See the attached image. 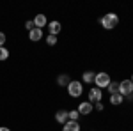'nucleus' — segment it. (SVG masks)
Instances as JSON below:
<instances>
[{
  "label": "nucleus",
  "instance_id": "f257e3e1",
  "mask_svg": "<svg viewBox=\"0 0 133 131\" xmlns=\"http://www.w3.org/2000/svg\"><path fill=\"white\" fill-rule=\"evenodd\" d=\"M99 23H101V27L105 30H112V29H115L119 25V16L115 12H107L101 20H99Z\"/></svg>",
  "mask_w": 133,
  "mask_h": 131
},
{
  "label": "nucleus",
  "instance_id": "f03ea898",
  "mask_svg": "<svg viewBox=\"0 0 133 131\" xmlns=\"http://www.w3.org/2000/svg\"><path fill=\"white\" fill-rule=\"evenodd\" d=\"M66 89H68V94H69L71 98H80L83 94V83L80 80H71Z\"/></svg>",
  "mask_w": 133,
  "mask_h": 131
},
{
  "label": "nucleus",
  "instance_id": "7ed1b4c3",
  "mask_svg": "<svg viewBox=\"0 0 133 131\" xmlns=\"http://www.w3.org/2000/svg\"><path fill=\"white\" fill-rule=\"evenodd\" d=\"M110 74L108 73H105V71H99V73H96V76H94V85L98 87V89H107L108 87V83H110Z\"/></svg>",
  "mask_w": 133,
  "mask_h": 131
},
{
  "label": "nucleus",
  "instance_id": "20e7f679",
  "mask_svg": "<svg viewBox=\"0 0 133 131\" xmlns=\"http://www.w3.org/2000/svg\"><path fill=\"white\" fill-rule=\"evenodd\" d=\"M119 94L124 96V98H128L130 94H133V83H131V80L119 81Z\"/></svg>",
  "mask_w": 133,
  "mask_h": 131
},
{
  "label": "nucleus",
  "instance_id": "39448f33",
  "mask_svg": "<svg viewBox=\"0 0 133 131\" xmlns=\"http://www.w3.org/2000/svg\"><path fill=\"white\" fill-rule=\"evenodd\" d=\"M92 110H94V105H92L91 101H82L78 105V108H76V112L80 115H89V113H92Z\"/></svg>",
  "mask_w": 133,
  "mask_h": 131
},
{
  "label": "nucleus",
  "instance_id": "423d86ee",
  "mask_svg": "<svg viewBox=\"0 0 133 131\" xmlns=\"http://www.w3.org/2000/svg\"><path fill=\"white\" fill-rule=\"evenodd\" d=\"M103 98V91L101 89H98V87H92L91 91H89V101H91L92 105L94 103H99Z\"/></svg>",
  "mask_w": 133,
  "mask_h": 131
},
{
  "label": "nucleus",
  "instance_id": "0eeeda50",
  "mask_svg": "<svg viewBox=\"0 0 133 131\" xmlns=\"http://www.w3.org/2000/svg\"><path fill=\"white\" fill-rule=\"evenodd\" d=\"M34 25H36V29H44L46 25H48V20H46V16L44 14H36V18H34Z\"/></svg>",
  "mask_w": 133,
  "mask_h": 131
},
{
  "label": "nucleus",
  "instance_id": "6e6552de",
  "mask_svg": "<svg viewBox=\"0 0 133 131\" xmlns=\"http://www.w3.org/2000/svg\"><path fill=\"white\" fill-rule=\"evenodd\" d=\"M48 32H50V36H59V32H61L62 25L59 23V21H48Z\"/></svg>",
  "mask_w": 133,
  "mask_h": 131
},
{
  "label": "nucleus",
  "instance_id": "1a4fd4ad",
  "mask_svg": "<svg viewBox=\"0 0 133 131\" xmlns=\"http://www.w3.org/2000/svg\"><path fill=\"white\" fill-rule=\"evenodd\" d=\"M80 129H82L80 122H76V121H68L62 126V131H80Z\"/></svg>",
  "mask_w": 133,
  "mask_h": 131
},
{
  "label": "nucleus",
  "instance_id": "9d476101",
  "mask_svg": "<svg viewBox=\"0 0 133 131\" xmlns=\"http://www.w3.org/2000/svg\"><path fill=\"white\" fill-rule=\"evenodd\" d=\"M29 39H30L32 43L41 41L43 39V30H41V29H32V30L29 32Z\"/></svg>",
  "mask_w": 133,
  "mask_h": 131
},
{
  "label": "nucleus",
  "instance_id": "9b49d317",
  "mask_svg": "<svg viewBox=\"0 0 133 131\" xmlns=\"http://www.w3.org/2000/svg\"><path fill=\"white\" fill-rule=\"evenodd\" d=\"M55 121L64 126V124L68 122V110H57V113H55Z\"/></svg>",
  "mask_w": 133,
  "mask_h": 131
},
{
  "label": "nucleus",
  "instance_id": "f8f14e48",
  "mask_svg": "<svg viewBox=\"0 0 133 131\" xmlns=\"http://www.w3.org/2000/svg\"><path fill=\"white\" fill-rule=\"evenodd\" d=\"M94 76H96L94 71H85L82 74V83H94Z\"/></svg>",
  "mask_w": 133,
  "mask_h": 131
},
{
  "label": "nucleus",
  "instance_id": "ddd939ff",
  "mask_svg": "<svg viewBox=\"0 0 133 131\" xmlns=\"http://www.w3.org/2000/svg\"><path fill=\"white\" fill-rule=\"evenodd\" d=\"M123 101H124V96H121L119 92H115V94H110V105H115V106H119Z\"/></svg>",
  "mask_w": 133,
  "mask_h": 131
},
{
  "label": "nucleus",
  "instance_id": "4468645a",
  "mask_svg": "<svg viewBox=\"0 0 133 131\" xmlns=\"http://www.w3.org/2000/svg\"><path fill=\"white\" fill-rule=\"evenodd\" d=\"M69 76H68V74H59V76H57V85H59V87H68V85H69Z\"/></svg>",
  "mask_w": 133,
  "mask_h": 131
},
{
  "label": "nucleus",
  "instance_id": "2eb2a0df",
  "mask_svg": "<svg viewBox=\"0 0 133 131\" xmlns=\"http://www.w3.org/2000/svg\"><path fill=\"white\" fill-rule=\"evenodd\" d=\"M107 91L110 92V94L119 92V81H110V83H108V87H107Z\"/></svg>",
  "mask_w": 133,
  "mask_h": 131
},
{
  "label": "nucleus",
  "instance_id": "dca6fc26",
  "mask_svg": "<svg viewBox=\"0 0 133 131\" xmlns=\"http://www.w3.org/2000/svg\"><path fill=\"white\" fill-rule=\"evenodd\" d=\"M78 119H80V113L76 110H69L68 112V121H76L78 122Z\"/></svg>",
  "mask_w": 133,
  "mask_h": 131
},
{
  "label": "nucleus",
  "instance_id": "f3484780",
  "mask_svg": "<svg viewBox=\"0 0 133 131\" xmlns=\"http://www.w3.org/2000/svg\"><path fill=\"white\" fill-rule=\"evenodd\" d=\"M7 59H9V50H7L5 46H2V48H0V62L7 60Z\"/></svg>",
  "mask_w": 133,
  "mask_h": 131
},
{
  "label": "nucleus",
  "instance_id": "a211bd4d",
  "mask_svg": "<svg viewBox=\"0 0 133 131\" xmlns=\"http://www.w3.org/2000/svg\"><path fill=\"white\" fill-rule=\"evenodd\" d=\"M46 44H48V46H55V44H57V36H50V34H48V36H46Z\"/></svg>",
  "mask_w": 133,
  "mask_h": 131
},
{
  "label": "nucleus",
  "instance_id": "6ab92c4d",
  "mask_svg": "<svg viewBox=\"0 0 133 131\" xmlns=\"http://www.w3.org/2000/svg\"><path fill=\"white\" fill-rule=\"evenodd\" d=\"M25 29L30 32L32 29H36V25H34V20H29V21H25Z\"/></svg>",
  "mask_w": 133,
  "mask_h": 131
},
{
  "label": "nucleus",
  "instance_id": "aec40b11",
  "mask_svg": "<svg viewBox=\"0 0 133 131\" xmlns=\"http://www.w3.org/2000/svg\"><path fill=\"white\" fill-rule=\"evenodd\" d=\"M5 39H7V37H5V34H4V32H0V48L5 44Z\"/></svg>",
  "mask_w": 133,
  "mask_h": 131
},
{
  "label": "nucleus",
  "instance_id": "412c9836",
  "mask_svg": "<svg viewBox=\"0 0 133 131\" xmlns=\"http://www.w3.org/2000/svg\"><path fill=\"white\" fill-rule=\"evenodd\" d=\"M94 108H96V110H98V112H101L103 108H105V106H103V103H101V101H99V103H96V105H94Z\"/></svg>",
  "mask_w": 133,
  "mask_h": 131
},
{
  "label": "nucleus",
  "instance_id": "4be33fe9",
  "mask_svg": "<svg viewBox=\"0 0 133 131\" xmlns=\"http://www.w3.org/2000/svg\"><path fill=\"white\" fill-rule=\"evenodd\" d=\"M0 131H11L9 128H5V126H0Z\"/></svg>",
  "mask_w": 133,
  "mask_h": 131
},
{
  "label": "nucleus",
  "instance_id": "5701e85b",
  "mask_svg": "<svg viewBox=\"0 0 133 131\" xmlns=\"http://www.w3.org/2000/svg\"><path fill=\"white\" fill-rule=\"evenodd\" d=\"M130 80H131V83H133V74H131V78H130Z\"/></svg>",
  "mask_w": 133,
  "mask_h": 131
}]
</instances>
